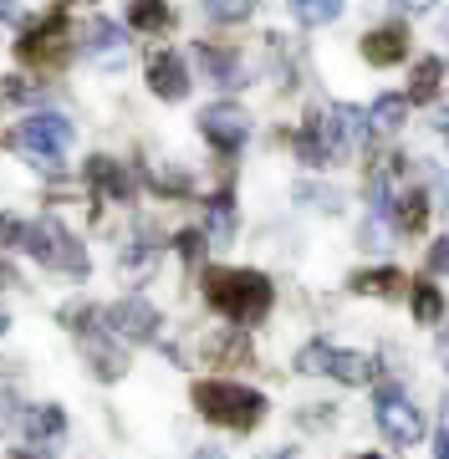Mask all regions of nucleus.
Here are the masks:
<instances>
[{
	"instance_id": "1",
	"label": "nucleus",
	"mask_w": 449,
	"mask_h": 459,
	"mask_svg": "<svg viewBox=\"0 0 449 459\" xmlns=\"http://www.w3.org/2000/svg\"><path fill=\"white\" fill-rule=\"evenodd\" d=\"M204 301L235 327H255L271 312L276 286H271V276L250 271V265H215V271H204Z\"/></svg>"
},
{
	"instance_id": "2",
	"label": "nucleus",
	"mask_w": 449,
	"mask_h": 459,
	"mask_svg": "<svg viewBox=\"0 0 449 459\" xmlns=\"http://www.w3.org/2000/svg\"><path fill=\"white\" fill-rule=\"evenodd\" d=\"M189 403L220 429H235V434H250V429L266 419V398L246 388V383H230V377H200L189 388Z\"/></svg>"
},
{
	"instance_id": "3",
	"label": "nucleus",
	"mask_w": 449,
	"mask_h": 459,
	"mask_svg": "<svg viewBox=\"0 0 449 459\" xmlns=\"http://www.w3.org/2000/svg\"><path fill=\"white\" fill-rule=\"evenodd\" d=\"M367 133V113L363 108H352V102H337V108H327V113L316 117L312 128L297 138V153L307 159V164H337V159H348L352 148H358V138Z\"/></svg>"
},
{
	"instance_id": "4",
	"label": "nucleus",
	"mask_w": 449,
	"mask_h": 459,
	"mask_svg": "<svg viewBox=\"0 0 449 459\" xmlns=\"http://www.w3.org/2000/svg\"><path fill=\"white\" fill-rule=\"evenodd\" d=\"M297 373H312V377H337L348 388H363V383H378L383 377V358L373 352H348V347H332L327 337H316L297 352Z\"/></svg>"
},
{
	"instance_id": "5",
	"label": "nucleus",
	"mask_w": 449,
	"mask_h": 459,
	"mask_svg": "<svg viewBox=\"0 0 449 459\" xmlns=\"http://www.w3.org/2000/svg\"><path fill=\"white\" fill-rule=\"evenodd\" d=\"M21 250H26L36 265H47V271H67V276H82L87 271V250L77 246V235H72L56 214L31 220L26 235H21Z\"/></svg>"
},
{
	"instance_id": "6",
	"label": "nucleus",
	"mask_w": 449,
	"mask_h": 459,
	"mask_svg": "<svg viewBox=\"0 0 449 459\" xmlns=\"http://www.w3.org/2000/svg\"><path fill=\"white\" fill-rule=\"evenodd\" d=\"M373 424L383 429V439L409 449V444L424 439V409H414V398L403 394L399 383H383L378 398H373Z\"/></svg>"
},
{
	"instance_id": "7",
	"label": "nucleus",
	"mask_w": 449,
	"mask_h": 459,
	"mask_svg": "<svg viewBox=\"0 0 449 459\" xmlns=\"http://www.w3.org/2000/svg\"><path fill=\"white\" fill-rule=\"evenodd\" d=\"M72 138H77V128L62 113H36L16 128V148L31 153V159H41V164H62V153L72 148Z\"/></svg>"
},
{
	"instance_id": "8",
	"label": "nucleus",
	"mask_w": 449,
	"mask_h": 459,
	"mask_svg": "<svg viewBox=\"0 0 449 459\" xmlns=\"http://www.w3.org/2000/svg\"><path fill=\"white\" fill-rule=\"evenodd\" d=\"M102 327L113 332L117 342H153L159 337V312H153V301H143V296H123V301H113L108 312H102Z\"/></svg>"
},
{
	"instance_id": "9",
	"label": "nucleus",
	"mask_w": 449,
	"mask_h": 459,
	"mask_svg": "<svg viewBox=\"0 0 449 459\" xmlns=\"http://www.w3.org/2000/svg\"><path fill=\"white\" fill-rule=\"evenodd\" d=\"M200 133L220 148V153H235V148L250 138V113L235 108V102H210L200 113Z\"/></svg>"
},
{
	"instance_id": "10",
	"label": "nucleus",
	"mask_w": 449,
	"mask_h": 459,
	"mask_svg": "<svg viewBox=\"0 0 449 459\" xmlns=\"http://www.w3.org/2000/svg\"><path fill=\"white\" fill-rule=\"evenodd\" d=\"M149 87H153V98H164V102L189 98V66L179 62V51H153L149 56Z\"/></svg>"
},
{
	"instance_id": "11",
	"label": "nucleus",
	"mask_w": 449,
	"mask_h": 459,
	"mask_svg": "<svg viewBox=\"0 0 449 459\" xmlns=\"http://www.w3.org/2000/svg\"><path fill=\"white\" fill-rule=\"evenodd\" d=\"M82 352H87V362H92V373H98L102 383H117V377L128 373V352L113 342V332H108V327H102L98 337L87 332V337H82Z\"/></svg>"
},
{
	"instance_id": "12",
	"label": "nucleus",
	"mask_w": 449,
	"mask_h": 459,
	"mask_svg": "<svg viewBox=\"0 0 449 459\" xmlns=\"http://www.w3.org/2000/svg\"><path fill=\"white\" fill-rule=\"evenodd\" d=\"M87 184H92L98 195L117 199V204L138 195V179H134L123 164H117V159H87Z\"/></svg>"
},
{
	"instance_id": "13",
	"label": "nucleus",
	"mask_w": 449,
	"mask_h": 459,
	"mask_svg": "<svg viewBox=\"0 0 449 459\" xmlns=\"http://www.w3.org/2000/svg\"><path fill=\"white\" fill-rule=\"evenodd\" d=\"M363 56L373 66H393L409 56V31L403 26H378V31H367L363 36Z\"/></svg>"
},
{
	"instance_id": "14",
	"label": "nucleus",
	"mask_w": 449,
	"mask_h": 459,
	"mask_svg": "<svg viewBox=\"0 0 449 459\" xmlns=\"http://www.w3.org/2000/svg\"><path fill=\"white\" fill-rule=\"evenodd\" d=\"M62 31H67V16L62 11H51L41 26H31L26 31V41H21V51L31 56V62H47V56H62Z\"/></svg>"
},
{
	"instance_id": "15",
	"label": "nucleus",
	"mask_w": 449,
	"mask_h": 459,
	"mask_svg": "<svg viewBox=\"0 0 449 459\" xmlns=\"http://www.w3.org/2000/svg\"><path fill=\"white\" fill-rule=\"evenodd\" d=\"M128 21H134L138 31L164 36L174 26V11H168V0H128Z\"/></svg>"
},
{
	"instance_id": "16",
	"label": "nucleus",
	"mask_w": 449,
	"mask_h": 459,
	"mask_svg": "<svg viewBox=\"0 0 449 459\" xmlns=\"http://www.w3.org/2000/svg\"><path fill=\"white\" fill-rule=\"evenodd\" d=\"M409 108H414L409 98H399V92H383V98L373 102V108H367V128H373V133H393V128H403Z\"/></svg>"
},
{
	"instance_id": "17",
	"label": "nucleus",
	"mask_w": 449,
	"mask_h": 459,
	"mask_svg": "<svg viewBox=\"0 0 449 459\" xmlns=\"http://www.w3.org/2000/svg\"><path fill=\"white\" fill-rule=\"evenodd\" d=\"M21 429H26L31 439H56V434H67V413L56 409V403H36V409H26Z\"/></svg>"
},
{
	"instance_id": "18",
	"label": "nucleus",
	"mask_w": 449,
	"mask_h": 459,
	"mask_svg": "<svg viewBox=\"0 0 449 459\" xmlns=\"http://www.w3.org/2000/svg\"><path fill=\"white\" fill-rule=\"evenodd\" d=\"M399 286H403V276L393 265H378V271H358V276H352V291L358 296H393Z\"/></svg>"
},
{
	"instance_id": "19",
	"label": "nucleus",
	"mask_w": 449,
	"mask_h": 459,
	"mask_svg": "<svg viewBox=\"0 0 449 459\" xmlns=\"http://www.w3.org/2000/svg\"><path fill=\"white\" fill-rule=\"evenodd\" d=\"M200 62H204V72H210L215 82H225V87H240V56H235V51L200 47Z\"/></svg>"
},
{
	"instance_id": "20",
	"label": "nucleus",
	"mask_w": 449,
	"mask_h": 459,
	"mask_svg": "<svg viewBox=\"0 0 449 459\" xmlns=\"http://www.w3.org/2000/svg\"><path fill=\"white\" fill-rule=\"evenodd\" d=\"M393 220H399L403 235H419V230L429 225V199H424V189H414V195H403L399 204H393Z\"/></svg>"
},
{
	"instance_id": "21",
	"label": "nucleus",
	"mask_w": 449,
	"mask_h": 459,
	"mask_svg": "<svg viewBox=\"0 0 449 459\" xmlns=\"http://www.w3.org/2000/svg\"><path fill=\"white\" fill-rule=\"evenodd\" d=\"M409 307H414V316L424 322V327H434V322L445 316V296H439V286H434V281H419V286H414V301H409Z\"/></svg>"
},
{
	"instance_id": "22",
	"label": "nucleus",
	"mask_w": 449,
	"mask_h": 459,
	"mask_svg": "<svg viewBox=\"0 0 449 459\" xmlns=\"http://www.w3.org/2000/svg\"><path fill=\"white\" fill-rule=\"evenodd\" d=\"M291 16L301 26H327V21L342 16V0H291Z\"/></svg>"
},
{
	"instance_id": "23",
	"label": "nucleus",
	"mask_w": 449,
	"mask_h": 459,
	"mask_svg": "<svg viewBox=\"0 0 449 459\" xmlns=\"http://www.w3.org/2000/svg\"><path fill=\"white\" fill-rule=\"evenodd\" d=\"M439 72H445V66L434 62V56H424V62L414 66V87H409V102H434V92H439Z\"/></svg>"
},
{
	"instance_id": "24",
	"label": "nucleus",
	"mask_w": 449,
	"mask_h": 459,
	"mask_svg": "<svg viewBox=\"0 0 449 459\" xmlns=\"http://www.w3.org/2000/svg\"><path fill=\"white\" fill-rule=\"evenodd\" d=\"M230 230H235V199L225 189V195L210 199V240H230Z\"/></svg>"
},
{
	"instance_id": "25",
	"label": "nucleus",
	"mask_w": 449,
	"mask_h": 459,
	"mask_svg": "<svg viewBox=\"0 0 449 459\" xmlns=\"http://www.w3.org/2000/svg\"><path fill=\"white\" fill-rule=\"evenodd\" d=\"M200 5H204V16L220 21V26H235V21L250 16V0H200Z\"/></svg>"
},
{
	"instance_id": "26",
	"label": "nucleus",
	"mask_w": 449,
	"mask_h": 459,
	"mask_svg": "<svg viewBox=\"0 0 449 459\" xmlns=\"http://www.w3.org/2000/svg\"><path fill=\"white\" fill-rule=\"evenodd\" d=\"M87 47H92V51H117V47H123V41H117V26L98 16L92 26H87Z\"/></svg>"
},
{
	"instance_id": "27",
	"label": "nucleus",
	"mask_w": 449,
	"mask_h": 459,
	"mask_svg": "<svg viewBox=\"0 0 449 459\" xmlns=\"http://www.w3.org/2000/svg\"><path fill=\"white\" fill-rule=\"evenodd\" d=\"M153 261H159V246L138 250V240H134V246L123 250V276H134V271H153Z\"/></svg>"
},
{
	"instance_id": "28",
	"label": "nucleus",
	"mask_w": 449,
	"mask_h": 459,
	"mask_svg": "<svg viewBox=\"0 0 449 459\" xmlns=\"http://www.w3.org/2000/svg\"><path fill=\"white\" fill-rule=\"evenodd\" d=\"M16 419H26V413H21V403H16V394H11V388H0V439L16 429Z\"/></svg>"
},
{
	"instance_id": "29",
	"label": "nucleus",
	"mask_w": 449,
	"mask_h": 459,
	"mask_svg": "<svg viewBox=\"0 0 449 459\" xmlns=\"http://www.w3.org/2000/svg\"><path fill=\"white\" fill-rule=\"evenodd\" d=\"M174 246H179L184 261H200V255H204V235H200V230H184V235L174 240Z\"/></svg>"
},
{
	"instance_id": "30",
	"label": "nucleus",
	"mask_w": 449,
	"mask_h": 459,
	"mask_svg": "<svg viewBox=\"0 0 449 459\" xmlns=\"http://www.w3.org/2000/svg\"><path fill=\"white\" fill-rule=\"evenodd\" d=\"M429 271L434 276H449V235H439L429 246Z\"/></svg>"
},
{
	"instance_id": "31",
	"label": "nucleus",
	"mask_w": 449,
	"mask_h": 459,
	"mask_svg": "<svg viewBox=\"0 0 449 459\" xmlns=\"http://www.w3.org/2000/svg\"><path fill=\"white\" fill-rule=\"evenodd\" d=\"M21 235H26V225H16L11 214H0V246H16Z\"/></svg>"
},
{
	"instance_id": "32",
	"label": "nucleus",
	"mask_w": 449,
	"mask_h": 459,
	"mask_svg": "<svg viewBox=\"0 0 449 459\" xmlns=\"http://www.w3.org/2000/svg\"><path fill=\"white\" fill-rule=\"evenodd\" d=\"M434 459H449V424L439 429V439H434Z\"/></svg>"
},
{
	"instance_id": "33",
	"label": "nucleus",
	"mask_w": 449,
	"mask_h": 459,
	"mask_svg": "<svg viewBox=\"0 0 449 459\" xmlns=\"http://www.w3.org/2000/svg\"><path fill=\"white\" fill-rule=\"evenodd\" d=\"M5 286H16V271H11V265L0 261V291H5Z\"/></svg>"
},
{
	"instance_id": "34",
	"label": "nucleus",
	"mask_w": 449,
	"mask_h": 459,
	"mask_svg": "<svg viewBox=\"0 0 449 459\" xmlns=\"http://www.w3.org/2000/svg\"><path fill=\"white\" fill-rule=\"evenodd\" d=\"M0 21H16V0H0Z\"/></svg>"
},
{
	"instance_id": "35",
	"label": "nucleus",
	"mask_w": 449,
	"mask_h": 459,
	"mask_svg": "<svg viewBox=\"0 0 449 459\" xmlns=\"http://www.w3.org/2000/svg\"><path fill=\"white\" fill-rule=\"evenodd\" d=\"M11 459H47L41 449H11Z\"/></svg>"
},
{
	"instance_id": "36",
	"label": "nucleus",
	"mask_w": 449,
	"mask_h": 459,
	"mask_svg": "<svg viewBox=\"0 0 449 459\" xmlns=\"http://www.w3.org/2000/svg\"><path fill=\"white\" fill-rule=\"evenodd\" d=\"M439 368L449 373V337H439Z\"/></svg>"
},
{
	"instance_id": "37",
	"label": "nucleus",
	"mask_w": 449,
	"mask_h": 459,
	"mask_svg": "<svg viewBox=\"0 0 449 459\" xmlns=\"http://www.w3.org/2000/svg\"><path fill=\"white\" fill-rule=\"evenodd\" d=\"M434 128L445 133V143H449V113H439V117H434Z\"/></svg>"
},
{
	"instance_id": "38",
	"label": "nucleus",
	"mask_w": 449,
	"mask_h": 459,
	"mask_svg": "<svg viewBox=\"0 0 449 459\" xmlns=\"http://www.w3.org/2000/svg\"><path fill=\"white\" fill-rule=\"evenodd\" d=\"M403 5H409V11H429L434 0H403Z\"/></svg>"
},
{
	"instance_id": "39",
	"label": "nucleus",
	"mask_w": 449,
	"mask_h": 459,
	"mask_svg": "<svg viewBox=\"0 0 449 459\" xmlns=\"http://www.w3.org/2000/svg\"><path fill=\"white\" fill-rule=\"evenodd\" d=\"M5 327H11V316H5V312H0V337H5Z\"/></svg>"
},
{
	"instance_id": "40",
	"label": "nucleus",
	"mask_w": 449,
	"mask_h": 459,
	"mask_svg": "<svg viewBox=\"0 0 449 459\" xmlns=\"http://www.w3.org/2000/svg\"><path fill=\"white\" fill-rule=\"evenodd\" d=\"M358 459H383V455H358Z\"/></svg>"
}]
</instances>
